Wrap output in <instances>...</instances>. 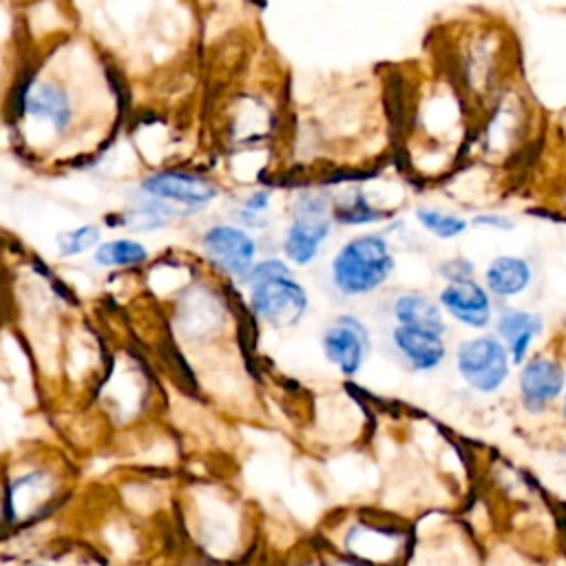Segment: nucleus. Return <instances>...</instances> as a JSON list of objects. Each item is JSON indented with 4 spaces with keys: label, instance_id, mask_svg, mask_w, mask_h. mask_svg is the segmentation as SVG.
Masks as SVG:
<instances>
[{
    "label": "nucleus",
    "instance_id": "f257e3e1",
    "mask_svg": "<svg viewBox=\"0 0 566 566\" xmlns=\"http://www.w3.org/2000/svg\"><path fill=\"white\" fill-rule=\"evenodd\" d=\"M396 270V256L380 232L347 239L329 261L332 287L345 298H360L380 290Z\"/></svg>",
    "mask_w": 566,
    "mask_h": 566
},
{
    "label": "nucleus",
    "instance_id": "f03ea898",
    "mask_svg": "<svg viewBox=\"0 0 566 566\" xmlns=\"http://www.w3.org/2000/svg\"><path fill=\"white\" fill-rule=\"evenodd\" d=\"M455 371L478 394H495L511 374V356L495 334H478L458 343Z\"/></svg>",
    "mask_w": 566,
    "mask_h": 566
},
{
    "label": "nucleus",
    "instance_id": "7ed1b4c3",
    "mask_svg": "<svg viewBox=\"0 0 566 566\" xmlns=\"http://www.w3.org/2000/svg\"><path fill=\"white\" fill-rule=\"evenodd\" d=\"M329 203L318 192H305L294 203V217L283 232V254L296 265H310L332 232Z\"/></svg>",
    "mask_w": 566,
    "mask_h": 566
},
{
    "label": "nucleus",
    "instance_id": "20e7f679",
    "mask_svg": "<svg viewBox=\"0 0 566 566\" xmlns=\"http://www.w3.org/2000/svg\"><path fill=\"white\" fill-rule=\"evenodd\" d=\"M307 292L292 276H276L250 285V307L270 327H292L307 312Z\"/></svg>",
    "mask_w": 566,
    "mask_h": 566
},
{
    "label": "nucleus",
    "instance_id": "39448f33",
    "mask_svg": "<svg viewBox=\"0 0 566 566\" xmlns=\"http://www.w3.org/2000/svg\"><path fill=\"white\" fill-rule=\"evenodd\" d=\"M321 347L343 376H356L371 352V336L358 316L340 314L323 329Z\"/></svg>",
    "mask_w": 566,
    "mask_h": 566
},
{
    "label": "nucleus",
    "instance_id": "423d86ee",
    "mask_svg": "<svg viewBox=\"0 0 566 566\" xmlns=\"http://www.w3.org/2000/svg\"><path fill=\"white\" fill-rule=\"evenodd\" d=\"M517 389L528 413L546 411L566 391V369L551 354H533L520 365Z\"/></svg>",
    "mask_w": 566,
    "mask_h": 566
},
{
    "label": "nucleus",
    "instance_id": "0eeeda50",
    "mask_svg": "<svg viewBox=\"0 0 566 566\" xmlns=\"http://www.w3.org/2000/svg\"><path fill=\"white\" fill-rule=\"evenodd\" d=\"M139 192L146 199L164 201L172 208L181 206L184 210H201L217 197V186L195 172L186 170H161L146 177L139 186Z\"/></svg>",
    "mask_w": 566,
    "mask_h": 566
},
{
    "label": "nucleus",
    "instance_id": "6e6552de",
    "mask_svg": "<svg viewBox=\"0 0 566 566\" xmlns=\"http://www.w3.org/2000/svg\"><path fill=\"white\" fill-rule=\"evenodd\" d=\"M201 245L217 268H221L226 274L239 281H243L248 272L254 268L256 243L239 226L217 223L208 228L201 237Z\"/></svg>",
    "mask_w": 566,
    "mask_h": 566
},
{
    "label": "nucleus",
    "instance_id": "1a4fd4ad",
    "mask_svg": "<svg viewBox=\"0 0 566 566\" xmlns=\"http://www.w3.org/2000/svg\"><path fill=\"white\" fill-rule=\"evenodd\" d=\"M438 303L447 316L469 329H486L495 316L493 296L475 279L444 283L438 292Z\"/></svg>",
    "mask_w": 566,
    "mask_h": 566
},
{
    "label": "nucleus",
    "instance_id": "9d476101",
    "mask_svg": "<svg viewBox=\"0 0 566 566\" xmlns=\"http://www.w3.org/2000/svg\"><path fill=\"white\" fill-rule=\"evenodd\" d=\"M20 108L35 122H44L55 135L69 130L73 106L66 91L51 80H31L20 93Z\"/></svg>",
    "mask_w": 566,
    "mask_h": 566
},
{
    "label": "nucleus",
    "instance_id": "9b49d317",
    "mask_svg": "<svg viewBox=\"0 0 566 566\" xmlns=\"http://www.w3.org/2000/svg\"><path fill=\"white\" fill-rule=\"evenodd\" d=\"M544 332V316L524 307H502L495 316V336L504 343L511 363L522 365Z\"/></svg>",
    "mask_w": 566,
    "mask_h": 566
},
{
    "label": "nucleus",
    "instance_id": "f8f14e48",
    "mask_svg": "<svg viewBox=\"0 0 566 566\" xmlns=\"http://www.w3.org/2000/svg\"><path fill=\"white\" fill-rule=\"evenodd\" d=\"M389 340L396 354L413 371L438 369L447 358V343L440 334L433 332L394 325L389 332Z\"/></svg>",
    "mask_w": 566,
    "mask_h": 566
},
{
    "label": "nucleus",
    "instance_id": "ddd939ff",
    "mask_svg": "<svg viewBox=\"0 0 566 566\" xmlns=\"http://www.w3.org/2000/svg\"><path fill=\"white\" fill-rule=\"evenodd\" d=\"M531 281H533V268L524 256L497 254L495 259L489 261L482 285L489 290L493 298L506 301L526 292Z\"/></svg>",
    "mask_w": 566,
    "mask_h": 566
},
{
    "label": "nucleus",
    "instance_id": "4468645a",
    "mask_svg": "<svg viewBox=\"0 0 566 566\" xmlns=\"http://www.w3.org/2000/svg\"><path fill=\"white\" fill-rule=\"evenodd\" d=\"M391 316L396 325L416 327L444 336L447 314L442 312L438 298L422 292H402L391 301Z\"/></svg>",
    "mask_w": 566,
    "mask_h": 566
},
{
    "label": "nucleus",
    "instance_id": "2eb2a0df",
    "mask_svg": "<svg viewBox=\"0 0 566 566\" xmlns=\"http://www.w3.org/2000/svg\"><path fill=\"white\" fill-rule=\"evenodd\" d=\"M347 548L369 562H387L400 551V535L387 528L356 526L345 539Z\"/></svg>",
    "mask_w": 566,
    "mask_h": 566
},
{
    "label": "nucleus",
    "instance_id": "dca6fc26",
    "mask_svg": "<svg viewBox=\"0 0 566 566\" xmlns=\"http://www.w3.org/2000/svg\"><path fill=\"white\" fill-rule=\"evenodd\" d=\"M148 259V250L144 243L135 239H113L97 245L93 261L102 268H130L139 265Z\"/></svg>",
    "mask_w": 566,
    "mask_h": 566
},
{
    "label": "nucleus",
    "instance_id": "f3484780",
    "mask_svg": "<svg viewBox=\"0 0 566 566\" xmlns=\"http://www.w3.org/2000/svg\"><path fill=\"white\" fill-rule=\"evenodd\" d=\"M416 221L436 239H455L467 232L469 221L455 212L431 208V206H420L416 208Z\"/></svg>",
    "mask_w": 566,
    "mask_h": 566
},
{
    "label": "nucleus",
    "instance_id": "a211bd4d",
    "mask_svg": "<svg viewBox=\"0 0 566 566\" xmlns=\"http://www.w3.org/2000/svg\"><path fill=\"white\" fill-rule=\"evenodd\" d=\"M99 226L97 223H84L80 228L66 230L62 234H57V252L62 256H75L82 254L86 250H91L93 245L99 243Z\"/></svg>",
    "mask_w": 566,
    "mask_h": 566
},
{
    "label": "nucleus",
    "instance_id": "6ab92c4d",
    "mask_svg": "<svg viewBox=\"0 0 566 566\" xmlns=\"http://www.w3.org/2000/svg\"><path fill=\"white\" fill-rule=\"evenodd\" d=\"M440 276L447 281V283H458V281H471L475 279V265L471 259L467 256H451L447 261L440 263L438 268Z\"/></svg>",
    "mask_w": 566,
    "mask_h": 566
},
{
    "label": "nucleus",
    "instance_id": "aec40b11",
    "mask_svg": "<svg viewBox=\"0 0 566 566\" xmlns=\"http://www.w3.org/2000/svg\"><path fill=\"white\" fill-rule=\"evenodd\" d=\"M473 226L495 228V230H513L515 221L506 214H500V212H482V214L473 217Z\"/></svg>",
    "mask_w": 566,
    "mask_h": 566
},
{
    "label": "nucleus",
    "instance_id": "412c9836",
    "mask_svg": "<svg viewBox=\"0 0 566 566\" xmlns=\"http://www.w3.org/2000/svg\"><path fill=\"white\" fill-rule=\"evenodd\" d=\"M268 206H270V192L268 190H256V192H252L245 201H243V210H245V214H250V217H259L263 210H268Z\"/></svg>",
    "mask_w": 566,
    "mask_h": 566
},
{
    "label": "nucleus",
    "instance_id": "4be33fe9",
    "mask_svg": "<svg viewBox=\"0 0 566 566\" xmlns=\"http://www.w3.org/2000/svg\"><path fill=\"white\" fill-rule=\"evenodd\" d=\"M562 418H564V422H566V391H564V396H562Z\"/></svg>",
    "mask_w": 566,
    "mask_h": 566
},
{
    "label": "nucleus",
    "instance_id": "5701e85b",
    "mask_svg": "<svg viewBox=\"0 0 566 566\" xmlns=\"http://www.w3.org/2000/svg\"><path fill=\"white\" fill-rule=\"evenodd\" d=\"M33 566H49V564H33Z\"/></svg>",
    "mask_w": 566,
    "mask_h": 566
}]
</instances>
